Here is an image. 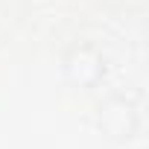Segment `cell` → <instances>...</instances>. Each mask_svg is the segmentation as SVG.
<instances>
[{
  "label": "cell",
  "instance_id": "obj_1",
  "mask_svg": "<svg viewBox=\"0 0 149 149\" xmlns=\"http://www.w3.org/2000/svg\"><path fill=\"white\" fill-rule=\"evenodd\" d=\"M100 129L111 137V140H129L137 129V114H134V105L114 97L108 100L102 108H100Z\"/></svg>",
  "mask_w": 149,
  "mask_h": 149
}]
</instances>
